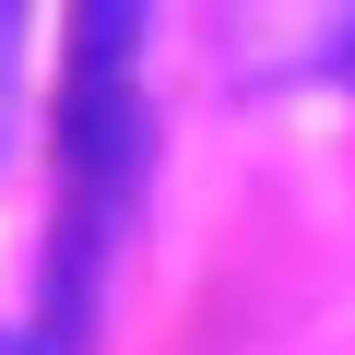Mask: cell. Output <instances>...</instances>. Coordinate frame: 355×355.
<instances>
[{
    "label": "cell",
    "instance_id": "obj_2",
    "mask_svg": "<svg viewBox=\"0 0 355 355\" xmlns=\"http://www.w3.org/2000/svg\"><path fill=\"white\" fill-rule=\"evenodd\" d=\"M12 119H24V12L0 0V154H12Z\"/></svg>",
    "mask_w": 355,
    "mask_h": 355
},
{
    "label": "cell",
    "instance_id": "obj_1",
    "mask_svg": "<svg viewBox=\"0 0 355 355\" xmlns=\"http://www.w3.org/2000/svg\"><path fill=\"white\" fill-rule=\"evenodd\" d=\"M154 154L142 107V12H83L71 24V83H60V178H71V225L107 237L130 214V178Z\"/></svg>",
    "mask_w": 355,
    "mask_h": 355
}]
</instances>
